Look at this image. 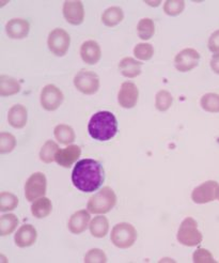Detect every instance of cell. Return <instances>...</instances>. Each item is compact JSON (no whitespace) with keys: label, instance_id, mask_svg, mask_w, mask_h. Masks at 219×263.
Returning a JSON list of instances; mask_svg holds the SVG:
<instances>
[{"label":"cell","instance_id":"obj_1","mask_svg":"<svg viewBox=\"0 0 219 263\" xmlns=\"http://www.w3.org/2000/svg\"><path fill=\"white\" fill-rule=\"evenodd\" d=\"M105 180L103 166L95 160L84 159L74 166L72 182L74 186L85 193H92L98 190Z\"/></svg>","mask_w":219,"mask_h":263},{"label":"cell","instance_id":"obj_2","mask_svg":"<svg viewBox=\"0 0 219 263\" xmlns=\"http://www.w3.org/2000/svg\"><path fill=\"white\" fill-rule=\"evenodd\" d=\"M88 132L90 136L95 140H110L118 132L117 118L110 111H98L90 119L88 123Z\"/></svg>","mask_w":219,"mask_h":263},{"label":"cell","instance_id":"obj_3","mask_svg":"<svg viewBox=\"0 0 219 263\" xmlns=\"http://www.w3.org/2000/svg\"><path fill=\"white\" fill-rule=\"evenodd\" d=\"M117 203V195L109 186L103 187L88 200L87 209L91 214H106Z\"/></svg>","mask_w":219,"mask_h":263},{"label":"cell","instance_id":"obj_4","mask_svg":"<svg viewBox=\"0 0 219 263\" xmlns=\"http://www.w3.org/2000/svg\"><path fill=\"white\" fill-rule=\"evenodd\" d=\"M176 239L178 243H181L184 246L192 247L199 245L203 240V235L198 229V222L196 219L192 217H186L180 225Z\"/></svg>","mask_w":219,"mask_h":263},{"label":"cell","instance_id":"obj_5","mask_svg":"<svg viewBox=\"0 0 219 263\" xmlns=\"http://www.w3.org/2000/svg\"><path fill=\"white\" fill-rule=\"evenodd\" d=\"M110 239L115 247L121 249L130 248L137 240V230L131 223L120 222L112 228Z\"/></svg>","mask_w":219,"mask_h":263},{"label":"cell","instance_id":"obj_6","mask_svg":"<svg viewBox=\"0 0 219 263\" xmlns=\"http://www.w3.org/2000/svg\"><path fill=\"white\" fill-rule=\"evenodd\" d=\"M74 86L83 95L92 96L99 89V78L93 71L82 70L74 78Z\"/></svg>","mask_w":219,"mask_h":263},{"label":"cell","instance_id":"obj_7","mask_svg":"<svg viewBox=\"0 0 219 263\" xmlns=\"http://www.w3.org/2000/svg\"><path fill=\"white\" fill-rule=\"evenodd\" d=\"M70 44V34L62 28L54 29L48 35V48L57 57H63L64 55H67Z\"/></svg>","mask_w":219,"mask_h":263},{"label":"cell","instance_id":"obj_8","mask_svg":"<svg viewBox=\"0 0 219 263\" xmlns=\"http://www.w3.org/2000/svg\"><path fill=\"white\" fill-rule=\"evenodd\" d=\"M47 180L44 174L34 173L25 184V196L28 201H34L46 194Z\"/></svg>","mask_w":219,"mask_h":263},{"label":"cell","instance_id":"obj_9","mask_svg":"<svg viewBox=\"0 0 219 263\" xmlns=\"http://www.w3.org/2000/svg\"><path fill=\"white\" fill-rule=\"evenodd\" d=\"M200 58V54L194 48L182 49L174 57V67L180 72H189L199 64Z\"/></svg>","mask_w":219,"mask_h":263},{"label":"cell","instance_id":"obj_10","mask_svg":"<svg viewBox=\"0 0 219 263\" xmlns=\"http://www.w3.org/2000/svg\"><path fill=\"white\" fill-rule=\"evenodd\" d=\"M64 100L62 91L55 85H47L41 92V105L47 111H54L60 107Z\"/></svg>","mask_w":219,"mask_h":263},{"label":"cell","instance_id":"obj_11","mask_svg":"<svg viewBox=\"0 0 219 263\" xmlns=\"http://www.w3.org/2000/svg\"><path fill=\"white\" fill-rule=\"evenodd\" d=\"M219 184L216 181L210 180L200 184L191 193V200L198 204L212 202L216 199V190Z\"/></svg>","mask_w":219,"mask_h":263},{"label":"cell","instance_id":"obj_12","mask_svg":"<svg viewBox=\"0 0 219 263\" xmlns=\"http://www.w3.org/2000/svg\"><path fill=\"white\" fill-rule=\"evenodd\" d=\"M139 98V90L132 82H125L121 85L118 93V102L120 106L125 109H131L136 106Z\"/></svg>","mask_w":219,"mask_h":263},{"label":"cell","instance_id":"obj_13","mask_svg":"<svg viewBox=\"0 0 219 263\" xmlns=\"http://www.w3.org/2000/svg\"><path fill=\"white\" fill-rule=\"evenodd\" d=\"M63 16L66 21L74 26H78L83 24L85 20V9L84 5L79 0L74 2H66L63 4Z\"/></svg>","mask_w":219,"mask_h":263},{"label":"cell","instance_id":"obj_14","mask_svg":"<svg viewBox=\"0 0 219 263\" xmlns=\"http://www.w3.org/2000/svg\"><path fill=\"white\" fill-rule=\"evenodd\" d=\"M82 149L76 144H70L67 148L59 149L55 156V162L64 168H70L79 159Z\"/></svg>","mask_w":219,"mask_h":263},{"label":"cell","instance_id":"obj_15","mask_svg":"<svg viewBox=\"0 0 219 263\" xmlns=\"http://www.w3.org/2000/svg\"><path fill=\"white\" fill-rule=\"evenodd\" d=\"M30 30L29 23L23 18H12L6 25V32L9 37L21 40L28 35Z\"/></svg>","mask_w":219,"mask_h":263},{"label":"cell","instance_id":"obj_16","mask_svg":"<svg viewBox=\"0 0 219 263\" xmlns=\"http://www.w3.org/2000/svg\"><path fill=\"white\" fill-rule=\"evenodd\" d=\"M36 230L32 225H29V223H26V225H23L15 233L14 236V242L16 246L19 248H26L33 245L36 241Z\"/></svg>","mask_w":219,"mask_h":263},{"label":"cell","instance_id":"obj_17","mask_svg":"<svg viewBox=\"0 0 219 263\" xmlns=\"http://www.w3.org/2000/svg\"><path fill=\"white\" fill-rule=\"evenodd\" d=\"M81 57L87 64H96L102 57L99 44L93 40L84 42L81 46Z\"/></svg>","mask_w":219,"mask_h":263},{"label":"cell","instance_id":"obj_18","mask_svg":"<svg viewBox=\"0 0 219 263\" xmlns=\"http://www.w3.org/2000/svg\"><path fill=\"white\" fill-rule=\"evenodd\" d=\"M90 223V212L87 210H79L75 212L68 223L69 230L74 234H81L86 231L88 225Z\"/></svg>","mask_w":219,"mask_h":263},{"label":"cell","instance_id":"obj_19","mask_svg":"<svg viewBox=\"0 0 219 263\" xmlns=\"http://www.w3.org/2000/svg\"><path fill=\"white\" fill-rule=\"evenodd\" d=\"M28 119V112L25 106L16 104L12 106L8 112V122L14 128H23Z\"/></svg>","mask_w":219,"mask_h":263},{"label":"cell","instance_id":"obj_20","mask_svg":"<svg viewBox=\"0 0 219 263\" xmlns=\"http://www.w3.org/2000/svg\"><path fill=\"white\" fill-rule=\"evenodd\" d=\"M143 62L132 57H125L119 63L120 73L127 78H135L141 74Z\"/></svg>","mask_w":219,"mask_h":263},{"label":"cell","instance_id":"obj_21","mask_svg":"<svg viewBox=\"0 0 219 263\" xmlns=\"http://www.w3.org/2000/svg\"><path fill=\"white\" fill-rule=\"evenodd\" d=\"M90 233H91L94 238L102 239L106 236L109 229V221L108 218L104 215H97L91 221H90Z\"/></svg>","mask_w":219,"mask_h":263},{"label":"cell","instance_id":"obj_22","mask_svg":"<svg viewBox=\"0 0 219 263\" xmlns=\"http://www.w3.org/2000/svg\"><path fill=\"white\" fill-rule=\"evenodd\" d=\"M124 18V12L120 7H110L102 14V22L107 27H114L119 25Z\"/></svg>","mask_w":219,"mask_h":263},{"label":"cell","instance_id":"obj_23","mask_svg":"<svg viewBox=\"0 0 219 263\" xmlns=\"http://www.w3.org/2000/svg\"><path fill=\"white\" fill-rule=\"evenodd\" d=\"M21 91V84L11 76H0V95L2 97L15 96Z\"/></svg>","mask_w":219,"mask_h":263},{"label":"cell","instance_id":"obj_24","mask_svg":"<svg viewBox=\"0 0 219 263\" xmlns=\"http://www.w3.org/2000/svg\"><path fill=\"white\" fill-rule=\"evenodd\" d=\"M53 211V203L46 197H41L33 201L31 205V213L36 218H45Z\"/></svg>","mask_w":219,"mask_h":263},{"label":"cell","instance_id":"obj_25","mask_svg":"<svg viewBox=\"0 0 219 263\" xmlns=\"http://www.w3.org/2000/svg\"><path fill=\"white\" fill-rule=\"evenodd\" d=\"M54 135L57 141L62 144H71L76 138L74 129L67 124L57 125L54 129Z\"/></svg>","mask_w":219,"mask_h":263},{"label":"cell","instance_id":"obj_26","mask_svg":"<svg viewBox=\"0 0 219 263\" xmlns=\"http://www.w3.org/2000/svg\"><path fill=\"white\" fill-rule=\"evenodd\" d=\"M137 33L141 40H150L154 33H155V24H154V21L148 17L140 20L137 25Z\"/></svg>","mask_w":219,"mask_h":263},{"label":"cell","instance_id":"obj_27","mask_svg":"<svg viewBox=\"0 0 219 263\" xmlns=\"http://www.w3.org/2000/svg\"><path fill=\"white\" fill-rule=\"evenodd\" d=\"M18 218L14 214H5L0 217V234L6 236L11 234L18 226Z\"/></svg>","mask_w":219,"mask_h":263},{"label":"cell","instance_id":"obj_28","mask_svg":"<svg viewBox=\"0 0 219 263\" xmlns=\"http://www.w3.org/2000/svg\"><path fill=\"white\" fill-rule=\"evenodd\" d=\"M59 146L54 140H47L40 151V160L45 164H50L55 161L56 153L59 150Z\"/></svg>","mask_w":219,"mask_h":263},{"label":"cell","instance_id":"obj_29","mask_svg":"<svg viewBox=\"0 0 219 263\" xmlns=\"http://www.w3.org/2000/svg\"><path fill=\"white\" fill-rule=\"evenodd\" d=\"M18 205V198L10 192H3L0 194V211L10 212Z\"/></svg>","mask_w":219,"mask_h":263},{"label":"cell","instance_id":"obj_30","mask_svg":"<svg viewBox=\"0 0 219 263\" xmlns=\"http://www.w3.org/2000/svg\"><path fill=\"white\" fill-rule=\"evenodd\" d=\"M173 102V98L168 90H160L155 97V107L158 111L168 110Z\"/></svg>","mask_w":219,"mask_h":263},{"label":"cell","instance_id":"obj_31","mask_svg":"<svg viewBox=\"0 0 219 263\" xmlns=\"http://www.w3.org/2000/svg\"><path fill=\"white\" fill-rule=\"evenodd\" d=\"M201 107L208 112H219V95L207 93L201 98Z\"/></svg>","mask_w":219,"mask_h":263},{"label":"cell","instance_id":"obj_32","mask_svg":"<svg viewBox=\"0 0 219 263\" xmlns=\"http://www.w3.org/2000/svg\"><path fill=\"white\" fill-rule=\"evenodd\" d=\"M154 55V47L150 43H139L134 48V56L139 61H148Z\"/></svg>","mask_w":219,"mask_h":263},{"label":"cell","instance_id":"obj_33","mask_svg":"<svg viewBox=\"0 0 219 263\" xmlns=\"http://www.w3.org/2000/svg\"><path fill=\"white\" fill-rule=\"evenodd\" d=\"M185 9V2L183 0H167L164 4V12L169 16L180 15Z\"/></svg>","mask_w":219,"mask_h":263},{"label":"cell","instance_id":"obj_34","mask_svg":"<svg viewBox=\"0 0 219 263\" xmlns=\"http://www.w3.org/2000/svg\"><path fill=\"white\" fill-rule=\"evenodd\" d=\"M16 147V139L11 133H5L3 132L0 134V153L8 154L12 152Z\"/></svg>","mask_w":219,"mask_h":263},{"label":"cell","instance_id":"obj_35","mask_svg":"<svg viewBox=\"0 0 219 263\" xmlns=\"http://www.w3.org/2000/svg\"><path fill=\"white\" fill-rule=\"evenodd\" d=\"M86 263H105L107 262L106 254L99 248H92L85 256Z\"/></svg>","mask_w":219,"mask_h":263},{"label":"cell","instance_id":"obj_36","mask_svg":"<svg viewBox=\"0 0 219 263\" xmlns=\"http://www.w3.org/2000/svg\"><path fill=\"white\" fill-rule=\"evenodd\" d=\"M192 260H194L195 263H215L216 262L212 253L205 248H198L194 253V255H192Z\"/></svg>","mask_w":219,"mask_h":263},{"label":"cell","instance_id":"obj_37","mask_svg":"<svg viewBox=\"0 0 219 263\" xmlns=\"http://www.w3.org/2000/svg\"><path fill=\"white\" fill-rule=\"evenodd\" d=\"M208 47L212 52H214V54H218L219 52V29L214 31L210 36Z\"/></svg>","mask_w":219,"mask_h":263},{"label":"cell","instance_id":"obj_38","mask_svg":"<svg viewBox=\"0 0 219 263\" xmlns=\"http://www.w3.org/2000/svg\"><path fill=\"white\" fill-rule=\"evenodd\" d=\"M210 64H211V68H212L213 72L216 73L217 75H219V52L218 54L213 55Z\"/></svg>","mask_w":219,"mask_h":263},{"label":"cell","instance_id":"obj_39","mask_svg":"<svg viewBox=\"0 0 219 263\" xmlns=\"http://www.w3.org/2000/svg\"><path fill=\"white\" fill-rule=\"evenodd\" d=\"M147 5H150L152 7H156V6H160L161 5V0H157V2H146Z\"/></svg>","mask_w":219,"mask_h":263},{"label":"cell","instance_id":"obj_40","mask_svg":"<svg viewBox=\"0 0 219 263\" xmlns=\"http://www.w3.org/2000/svg\"><path fill=\"white\" fill-rule=\"evenodd\" d=\"M216 199L219 200V185H218V187L216 190Z\"/></svg>","mask_w":219,"mask_h":263}]
</instances>
